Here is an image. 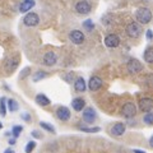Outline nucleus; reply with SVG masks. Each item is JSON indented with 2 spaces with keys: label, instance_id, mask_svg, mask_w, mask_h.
Returning a JSON list of instances; mask_svg holds the SVG:
<instances>
[{
  "label": "nucleus",
  "instance_id": "a878e982",
  "mask_svg": "<svg viewBox=\"0 0 153 153\" xmlns=\"http://www.w3.org/2000/svg\"><path fill=\"white\" fill-rule=\"evenodd\" d=\"M143 120H144V123H146V124H148V125H152V124H153V112L148 111V112L144 115Z\"/></svg>",
  "mask_w": 153,
  "mask_h": 153
},
{
  "label": "nucleus",
  "instance_id": "2eb2a0df",
  "mask_svg": "<svg viewBox=\"0 0 153 153\" xmlns=\"http://www.w3.org/2000/svg\"><path fill=\"white\" fill-rule=\"evenodd\" d=\"M35 5H36L35 0H23V1L19 4V12L21 13H27V12H30Z\"/></svg>",
  "mask_w": 153,
  "mask_h": 153
},
{
  "label": "nucleus",
  "instance_id": "4468645a",
  "mask_svg": "<svg viewBox=\"0 0 153 153\" xmlns=\"http://www.w3.org/2000/svg\"><path fill=\"white\" fill-rule=\"evenodd\" d=\"M56 61H57V55L55 54L54 51H49V52H46V54H45V56H44V64L46 66L55 65Z\"/></svg>",
  "mask_w": 153,
  "mask_h": 153
},
{
  "label": "nucleus",
  "instance_id": "1a4fd4ad",
  "mask_svg": "<svg viewBox=\"0 0 153 153\" xmlns=\"http://www.w3.org/2000/svg\"><path fill=\"white\" fill-rule=\"evenodd\" d=\"M96 119H97V114H96L94 108L92 107H87L83 108V120L88 124H92Z\"/></svg>",
  "mask_w": 153,
  "mask_h": 153
},
{
  "label": "nucleus",
  "instance_id": "2f4dec72",
  "mask_svg": "<svg viewBox=\"0 0 153 153\" xmlns=\"http://www.w3.org/2000/svg\"><path fill=\"white\" fill-rule=\"evenodd\" d=\"M146 36H147V40L148 41H152L153 40V31L152 30H148L147 33H146Z\"/></svg>",
  "mask_w": 153,
  "mask_h": 153
},
{
  "label": "nucleus",
  "instance_id": "39448f33",
  "mask_svg": "<svg viewBox=\"0 0 153 153\" xmlns=\"http://www.w3.org/2000/svg\"><path fill=\"white\" fill-rule=\"evenodd\" d=\"M126 69L129 73H131V74H137V73H140V71L143 70V65L139 60H137V59H130L128 61V64H126Z\"/></svg>",
  "mask_w": 153,
  "mask_h": 153
},
{
  "label": "nucleus",
  "instance_id": "f8f14e48",
  "mask_svg": "<svg viewBox=\"0 0 153 153\" xmlns=\"http://www.w3.org/2000/svg\"><path fill=\"white\" fill-rule=\"evenodd\" d=\"M125 129H126V125L124 123H116L111 129H110V133L115 137H121L123 134L125 133Z\"/></svg>",
  "mask_w": 153,
  "mask_h": 153
},
{
  "label": "nucleus",
  "instance_id": "b1692460",
  "mask_svg": "<svg viewBox=\"0 0 153 153\" xmlns=\"http://www.w3.org/2000/svg\"><path fill=\"white\" fill-rule=\"evenodd\" d=\"M83 28L85 31H88V32H91L94 28V23L92 22V19H87V21H84L83 22Z\"/></svg>",
  "mask_w": 153,
  "mask_h": 153
},
{
  "label": "nucleus",
  "instance_id": "7ed1b4c3",
  "mask_svg": "<svg viewBox=\"0 0 153 153\" xmlns=\"http://www.w3.org/2000/svg\"><path fill=\"white\" fill-rule=\"evenodd\" d=\"M40 23V17L36 13H28L23 18V25L26 27H36Z\"/></svg>",
  "mask_w": 153,
  "mask_h": 153
},
{
  "label": "nucleus",
  "instance_id": "0eeeda50",
  "mask_svg": "<svg viewBox=\"0 0 153 153\" xmlns=\"http://www.w3.org/2000/svg\"><path fill=\"white\" fill-rule=\"evenodd\" d=\"M69 40L75 45H82L84 42V33L79 30H73L69 33Z\"/></svg>",
  "mask_w": 153,
  "mask_h": 153
},
{
  "label": "nucleus",
  "instance_id": "a211bd4d",
  "mask_svg": "<svg viewBox=\"0 0 153 153\" xmlns=\"http://www.w3.org/2000/svg\"><path fill=\"white\" fill-rule=\"evenodd\" d=\"M35 101H36L37 105H40V106H49L50 102H51L50 100H49V97H46V96L42 94V93H40V94L36 96Z\"/></svg>",
  "mask_w": 153,
  "mask_h": 153
},
{
  "label": "nucleus",
  "instance_id": "dca6fc26",
  "mask_svg": "<svg viewBox=\"0 0 153 153\" xmlns=\"http://www.w3.org/2000/svg\"><path fill=\"white\" fill-rule=\"evenodd\" d=\"M85 88H87V84H85V80L82 78V76H79V78H76L75 79V82H74V89L76 91V92H79V93H82L85 91Z\"/></svg>",
  "mask_w": 153,
  "mask_h": 153
},
{
  "label": "nucleus",
  "instance_id": "6ab92c4d",
  "mask_svg": "<svg viewBox=\"0 0 153 153\" xmlns=\"http://www.w3.org/2000/svg\"><path fill=\"white\" fill-rule=\"evenodd\" d=\"M19 64V59L16 56V57H12V59H9L7 61V65H5V68L8 71H13V70H16L17 69V66Z\"/></svg>",
  "mask_w": 153,
  "mask_h": 153
},
{
  "label": "nucleus",
  "instance_id": "f3484780",
  "mask_svg": "<svg viewBox=\"0 0 153 153\" xmlns=\"http://www.w3.org/2000/svg\"><path fill=\"white\" fill-rule=\"evenodd\" d=\"M71 106H73V108L75 110V111H82V110L84 108V106H85V101L80 97H76L71 101Z\"/></svg>",
  "mask_w": 153,
  "mask_h": 153
},
{
  "label": "nucleus",
  "instance_id": "9d476101",
  "mask_svg": "<svg viewBox=\"0 0 153 153\" xmlns=\"http://www.w3.org/2000/svg\"><path fill=\"white\" fill-rule=\"evenodd\" d=\"M102 79L100 78V76L94 75V76H91L89 82H88V88L92 91V92H94V91H98L100 88L102 87Z\"/></svg>",
  "mask_w": 153,
  "mask_h": 153
},
{
  "label": "nucleus",
  "instance_id": "f257e3e1",
  "mask_svg": "<svg viewBox=\"0 0 153 153\" xmlns=\"http://www.w3.org/2000/svg\"><path fill=\"white\" fill-rule=\"evenodd\" d=\"M135 18H137L138 22L142 23V25H148V23L152 21V12L146 7L139 8L135 13Z\"/></svg>",
  "mask_w": 153,
  "mask_h": 153
},
{
  "label": "nucleus",
  "instance_id": "72a5a7b5",
  "mask_svg": "<svg viewBox=\"0 0 153 153\" xmlns=\"http://www.w3.org/2000/svg\"><path fill=\"white\" fill-rule=\"evenodd\" d=\"M32 137H35V138H37V139H40V138H41L42 135H41V134L38 133L37 130H33V131H32Z\"/></svg>",
  "mask_w": 153,
  "mask_h": 153
},
{
  "label": "nucleus",
  "instance_id": "bb28decb",
  "mask_svg": "<svg viewBox=\"0 0 153 153\" xmlns=\"http://www.w3.org/2000/svg\"><path fill=\"white\" fill-rule=\"evenodd\" d=\"M79 129L82 131H84V133H98L100 130H101V128H98V126H94V128H84V126H80Z\"/></svg>",
  "mask_w": 153,
  "mask_h": 153
},
{
  "label": "nucleus",
  "instance_id": "6e6552de",
  "mask_svg": "<svg viewBox=\"0 0 153 153\" xmlns=\"http://www.w3.org/2000/svg\"><path fill=\"white\" fill-rule=\"evenodd\" d=\"M105 45L110 49H115V47H117L120 45V38H119L117 35H114V33H110L105 37Z\"/></svg>",
  "mask_w": 153,
  "mask_h": 153
},
{
  "label": "nucleus",
  "instance_id": "4c0bfd02",
  "mask_svg": "<svg viewBox=\"0 0 153 153\" xmlns=\"http://www.w3.org/2000/svg\"><path fill=\"white\" fill-rule=\"evenodd\" d=\"M134 153H146L144 151H140V149H134Z\"/></svg>",
  "mask_w": 153,
  "mask_h": 153
},
{
  "label": "nucleus",
  "instance_id": "20e7f679",
  "mask_svg": "<svg viewBox=\"0 0 153 153\" xmlns=\"http://www.w3.org/2000/svg\"><path fill=\"white\" fill-rule=\"evenodd\" d=\"M91 9H92V7H91V3L88 1V0H79V1L75 4V10H76V13L82 14V16L89 14Z\"/></svg>",
  "mask_w": 153,
  "mask_h": 153
},
{
  "label": "nucleus",
  "instance_id": "f03ea898",
  "mask_svg": "<svg viewBox=\"0 0 153 153\" xmlns=\"http://www.w3.org/2000/svg\"><path fill=\"white\" fill-rule=\"evenodd\" d=\"M126 35L130 38H138L142 35V27L138 25L137 22H130L125 28Z\"/></svg>",
  "mask_w": 153,
  "mask_h": 153
},
{
  "label": "nucleus",
  "instance_id": "aec40b11",
  "mask_svg": "<svg viewBox=\"0 0 153 153\" xmlns=\"http://www.w3.org/2000/svg\"><path fill=\"white\" fill-rule=\"evenodd\" d=\"M7 106H8V108H9V111H10V112H16V111H18V108H19L18 102L16 101V100H13V98L8 100Z\"/></svg>",
  "mask_w": 153,
  "mask_h": 153
},
{
  "label": "nucleus",
  "instance_id": "58836bf2",
  "mask_svg": "<svg viewBox=\"0 0 153 153\" xmlns=\"http://www.w3.org/2000/svg\"><path fill=\"white\" fill-rule=\"evenodd\" d=\"M1 126H3V125H1V123H0V129H1Z\"/></svg>",
  "mask_w": 153,
  "mask_h": 153
},
{
  "label": "nucleus",
  "instance_id": "423d86ee",
  "mask_svg": "<svg viewBox=\"0 0 153 153\" xmlns=\"http://www.w3.org/2000/svg\"><path fill=\"white\" fill-rule=\"evenodd\" d=\"M121 114L125 117H128V119L135 116V114H137V106L133 102H126L123 106V108H121Z\"/></svg>",
  "mask_w": 153,
  "mask_h": 153
},
{
  "label": "nucleus",
  "instance_id": "cd10ccee",
  "mask_svg": "<svg viewBox=\"0 0 153 153\" xmlns=\"http://www.w3.org/2000/svg\"><path fill=\"white\" fill-rule=\"evenodd\" d=\"M36 148V142L35 140H31V142H28L27 143V146H26V153H32L33 149Z\"/></svg>",
  "mask_w": 153,
  "mask_h": 153
},
{
  "label": "nucleus",
  "instance_id": "473e14b6",
  "mask_svg": "<svg viewBox=\"0 0 153 153\" xmlns=\"http://www.w3.org/2000/svg\"><path fill=\"white\" fill-rule=\"evenodd\" d=\"M30 68H25L23 69V71H22V74H21V78H26V76L28 75V73H30Z\"/></svg>",
  "mask_w": 153,
  "mask_h": 153
},
{
  "label": "nucleus",
  "instance_id": "e433bc0d",
  "mask_svg": "<svg viewBox=\"0 0 153 153\" xmlns=\"http://www.w3.org/2000/svg\"><path fill=\"white\" fill-rule=\"evenodd\" d=\"M149 146H151V147L153 148V135L151 137V139H149Z\"/></svg>",
  "mask_w": 153,
  "mask_h": 153
},
{
  "label": "nucleus",
  "instance_id": "c9c22d12",
  "mask_svg": "<svg viewBox=\"0 0 153 153\" xmlns=\"http://www.w3.org/2000/svg\"><path fill=\"white\" fill-rule=\"evenodd\" d=\"M9 144L14 146V144H16V139H10V140H9Z\"/></svg>",
  "mask_w": 153,
  "mask_h": 153
},
{
  "label": "nucleus",
  "instance_id": "c85d7f7f",
  "mask_svg": "<svg viewBox=\"0 0 153 153\" xmlns=\"http://www.w3.org/2000/svg\"><path fill=\"white\" fill-rule=\"evenodd\" d=\"M22 131H23V126H21V125H16V126H13L12 133H13L14 138H18V137H19V134H21Z\"/></svg>",
  "mask_w": 153,
  "mask_h": 153
},
{
  "label": "nucleus",
  "instance_id": "c756f323",
  "mask_svg": "<svg viewBox=\"0 0 153 153\" xmlns=\"http://www.w3.org/2000/svg\"><path fill=\"white\" fill-rule=\"evenodd\" d=\"M21 117H22L25 121H27V123L31 121V116H30V114H27V112H23V114L21 115Z\"/></svg>",
  "mask_w": 153,
  "mask_h": 153
},
{
  "label": "nucleus",
  "instance_id": "412c9836",
  "mask_svg": "<svg viewBox=\"0 0 153 153\" xmlns=\"http://www.w3.org/2000/svg\"><path fill=\"white\" fill-rule=\"evenodd\" d=\"M144 60L147 63L153 64V47H149L144 51Z\"/></svg>",
  "mask_w": 153,
  "mask_h": 153
},
{
  "label": "nucleus",
  "instance_id": "7c9ffc66",
  "mask_svg": "<svg viewBox=\"0 0 153 153\" xmlns=\"http://www.w3.org/2000/svg\"><path fill=\"white\" fill-rule=\"evenodd\" d=\"M73 78H74V73H68V75H65V80L68 83H71Z\"/></svg>",
  "mask_w": 153,
  "mask_h": 153
},
{
  "label": "nucleus",
  "instance_id": "393cba45",
  "mask_svg": "<svg viewBox=\"0 0 153 153\" xmlns=\"http://www.w3.org/2000/svg\"><path fill=\"white\" fill-rule=\"evenodd\" d=\"M40 126H41L42 129H45L46 131H49V133H52V134L55 133V128L52 126V125H50V124L45 123V121H41V123H40Z\"/></svg>",
  "mask_w": 153,
  "mask_h": 153
},
{
  "label": "nucleus",
  "instance_id": "9b49d317",
  "mask_svg": "<svg viewBox=\"0 0 153 153\" xmlns=\"http://www.w3.org/2000/svg\"><path fill=\"white\" fill-rule=\"evenodd\" d=\"M56 116L61 121H68L70 119V110L65 106H60L56 110Z\"/></svg>",
  "mask_w": 153,
  "mask_h": 153
},
{
  "label": "nucleus",
  "instance_id": "ddd939ff",
  "mask_svg": "<svg viewBox=\"0 0 153 153\" xmlns=\"http://www.w3.org/2000/svg\"><path fill=\"white\" fill-rule=\"evenodd\" d=\"M139 108H140V111H143V112L151 111V110L153 108V100L148 98V97L142 98L139 101Z\"/></svg>",
  "mask_w": 153,
  "mask_h": 153
},
{
  "label": "nucleus",
  "instance_id": "f704fd0d",
  "mask_svg": "<svg viewBox=\"0 0 153 153\" xmlns=\"http://www.w3.org/2000/svg\"><path fill=\"white\" fill-rule=\"evenodd\" d=\"M4 153H14V151H13V149H10V148H8V149L4 151Z\"/></svg>",
  "mask_w": 153,
  "mask_h": 153
},
{
  "label": "nucleus",
  "instance_id": "5701e85b",
  "mask_svg": "<svg viewBox=\"0 0 153 153\" xmlns=\"http://www.w3.org/2000/svg\"><path fill=\"white\" fill-rule=\"evenodd\" d=\"M47 76V73L46 71H42V70H38L33 74V82H40L41 79H44Z\"/></svg>",
  "mask_w": 153,
  "mask_h": 153
},
{
  "label": "nucleus",
  "instance_id": "4be33fe9",
  "mask_svg": "<svg viewBox=\"0 0 153 153\" xmlns=\"http://www.w3.org/2000/svg\"><path fill=\"white\" fill-rule=\"evenodd\" d=\"M0 115L3 117L7 115V98L5 97L0 98Z\"/></svg>",
  "mask_w": 153,
  "mask_h": 153
}]
</instances>
